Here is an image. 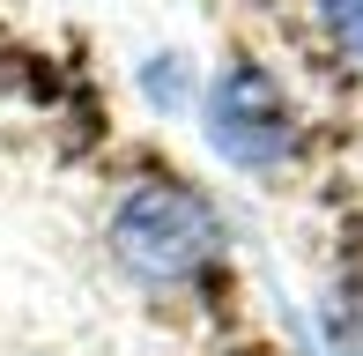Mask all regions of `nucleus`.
<instances>
[{
	"label": "nucleus",
	"mask_w": 363,
	"mask_h": 356,
	"mask_svg": "<svg viewBox=\"0 0 363 356\" xmlns=\"http://www.w3.org/2000/svg\"><path fill=\"white\" fill-rule=\"evenodd\" d=\"M208 141H216L230 164H252V171H267V164L289 156L296 126H289V104H282V89H274L267 67L238 60V67L216 74V89H208Z\"/></svg>",
	"instance_id": "2"
},
{
	"label": "nucleus",
	"mask_w": 363,
	"mask_h": 356,
	"mask_svg": "<svg viewBox=\"0 0 363 356\" xmlns=\"http://www.w3.org/2000/svg\"><path fill=\"white\" fill-rule=\"evenodd\" d=\"M326 8V30H334L349 52H363V0H319Z\"/></svg>",
	"instance_id": "3"
},
{
	"label": "nucleus",
	"mask_w": 363,
	"mask_h": 356,
	"mask_svg": "<svg viewBox=\"0 0 363 356\" xmlns=\"http://www.w3.org/2000/svg\"><path fill=\"white\" fill-rule=\"evenodd\" d=\"M216 245H223V223L193 186H141L111 216V252L148 282H186L193 267L216 260Z\"/></svg>",
	"instance_id": "1"
}]
</instances>
